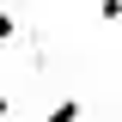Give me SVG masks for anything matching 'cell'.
Instances as JSON below:
<instances>
[{"label": "cell", "mask_w": 122, "mask_h": 122, "mask_svg": "<svg viewBox=\"0 0 122 122\" xmlns=\"http://www.w3.org/2000/svg\"><path fill=\"white\" fill-rule=\"evenodd\" d=\"M116 12H122V0H98V18L104 25H116Z\"/></svg>", "instance_id": "obj_2"}, {"label": "cell", "mask_w": 122, "mask_h": 122, "mask_svg": "<svg viewBox=\"0 0 122 122\" xmlns=\"http://www.w3.org/2000/svg\"><path fill=\"white\" fill-rule=\"evenodd\" d=\"M12 37H18V25H12V12H0V49L12 43Z\"/></svg>", "instance_id": "obj_1"}, {"label": "cell", "mask_w": 122, "mask_h": 122, "mask_svg": "<svg viewBox=\"0 0 122 122\" xmlns=\"http://www.w3.org/2000/svg\"><path fill=\"white\" fill-rule=\"evenodd\" d=\"M0 116H12V98H0Z\"/></svg>", "instance_id": "obj_3"}]
</instances>
